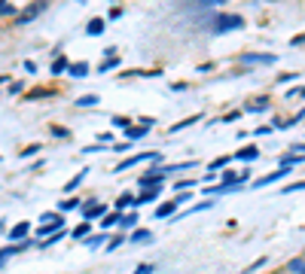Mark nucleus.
I'll use <instances>...</instances> for the list:
<instances>
[{"mask_svg":"<svg viewBox=\"0 0 305 274\" xmlns=\"http://www.w3.org/2000/svg\"><path fill=\"white\" fill-rule=\"evenodd\" d=\"M256 155H259V149H256V146H244V149H238V152H235V159H238V162H253Z\"/></svg>","mask_w":305,"mask_h":274,"instance_id":"4468645a","label":"nucleus"},{"mask_svg":"<svg viewBox=\"0 0 305 274\" xmlns=\"http://www.w3.org/2000/svg\"><path fill=\"white\" fill-rule=\"evenodd\" d=\"M13 13H16V7L4 0V4H0V16H13Z\"/></svg>","mask_w":305,"mask_h":274,"instance_id":"4c0bfd02","label":"nucleus"},{"mask_svg":"<svg viewBox=\"0 0 305 274\" xmlns=\"http://www.w3.org/2000/svg\"><path fill=\"white\" fill-rule=\"evenodd\" d=\"M40 152V143H31L28 149H22V159H31V155H37Z\"/></svg>","mask_w":305,"mask_h":274,"instance_id":"72a5a7b5","label":"nucleus"},{"mask_svg":"<svg viewBox=\"0 0 305 274\" xmlns=\"http://www.w3.org/2000/svg\"><path fill=\"white\" fill-rule=\"evenodd\" d=\"M152 271H156V265H149V262H146V265H140L134 274H152Z\"/></svg>","mask_w":305,"mask_h":274,"instance_id":"ea45409f","label":"nucleus"},{"mask_svg":"<svg viewBox=\"0 0 305 274\" xmlns=\"http://www.w3.org/2000/svg\"><path fill=\"white\" fill-rule=\"evenodd\" d=\"M98 216L104 219V216H107V207H104L101 201H95V198H89V201L83 204V219H86V222H95Z\"/></svg>","mask_w":305,"mask_h":274,"instance_id":"20e7f679","label":"nucleus"},{"mask_svg":"<svg viewBox=\"0 0 305 274\" xmlns=\"http://www.w3.org/2000/svg\"><path fill=\"white\" fill-rule=\"evenodd\" d=\"M101 241H107L104 234H89V238H86V247H98Z\"/></svg>","mask_w":305,"mask_h":274,"instance_id":"f704fd0d","label":"nucleus"},{"mask_svg":"<svg viewBox=\"0 0 305 274\" xmlns=\"http://www.w3.org/2000/svg\"><path fill=\"white\" fill-rule=\"evenodd\" d=\"M46 7H49V0H34V4H31L28 10H22V16H19V25H28V22H34V19L40 16Z\"/></svg>","mask_w":305,"mask_h":274,"instance_id":"39448f33","label":"nucleus"},{"mask_svg":"<svg viewBox=\"0 0 305 274\" xmlns=\"http://www.w3.org/2000/svg\"><path fill=\"white\" fill-rule=\"evenodd\" d=\"M52 134H55V137H70V131H67V128H52Z\"/></svg>","mask_w":305,"mask_h":274,"instance_id":"37998d69","label":"nucleus"},{"mask_svg":"<svg viewBox=\"0 0 305 274\" xmlns=\"http://www.w3.org/2000/svg\"><path fill=\"white\" fill-rule=\"evenodd\" d=\"M244 28V19L241 16H229V13H220L211 19V34H229V31H241Z\"/></svg>","mask_w":305,"mask_h":274,"instance_id":"f257e3e1","label":"nucleus"},{"mask_svg":"<svg viewBox=\"0 0 305 274\" xmlns=\"http://www.w3.org/2000/svg\"><path fill=\"white\" fill-rule=\"evenodd\" d=\"M67 70H70V64H67L64 55H58V58L52 61V67H49V73H55V76H58V73H67Z\"/></svg>","mask_w":305,"mask_h":274,"instance_id":"a211bd4d","label":"nucleus"},{"mask_svg":"<svg viewBox=\"0 0 305 274\" xmlns=\"http://www.w3.org/2000/svg\"><path fill=\"white\" fill-rule=\"evenodd\" d=\"M293 168H278V171H272V174H265V177H259V180H253V189H262V186H269V183H278V180H284L287 174H290Z\"/></svg>","mask_w":305,"mask_h":274,"instance_id":"0eeeda50","label":"nucleus"},{"mask_svg":"<svg viewBox=\"0 0 305 274\" xmlns=\"http://www.w3.org/2000/svg\"><path fill=\"white\" fill-rule=\"evenodd\" d=\"M128 241H131V244H149V241H152V231H149V228H134V231L128 234Z\"/></svg>","mask_w":305,"mask_h":274,"instance_id":"9d476101","label":"nucleus"},{"mask_svg":"<svg viewBox=\"0 0 305 274\" xmlns=\"http://www.w3.org/2000/svg\"><path fill=\"white\" fill-rule=\"evenodd\" d=\"M281 165H284V168H296V165H302V155L290 149L287 155H281Z\"/></svg>","mask_w":305,"mask_h":274,"instance_id":"dca6fc26","label":"nucleus"},{"mask_svg":"<svg viewBox=\"0 0 305 274\" xmlns=\"http://www.w3.org/2000/svg\"><path fill=\"white\" fill-rule=\"evenodd\" d=\"M229 162H232V155H223V159H214V162L208 165V171H211V174H217V171H220V168H226Z\"/></svg>","mask_w":305,"mask_h":274,"instance_id":"4be33fe9","label":"nucleus"},{"mask_svg":"<svg viewBox=\"0 0 305 274\" xmlns=\"http://www.w3.org/2000/svg\"><path fill=\"white\" fill-rule=\"evenodd\" d=\"M290 46H305V34H299V37H293V40H290Z\"/></svg>","mask_w":305,"mask_h":274,"instance_id":"79ce46f5","label":"nucleus"},{"mask_svg":"<svg viewBox=\"0 0 305 274\" xmlns=\"http://www.w3.org/2000/svg\"><path fill=\"white\" fill-rule=\"evenodd\" d=\"M22 92V83H10V95H19Z\"/></svg>","mask_w":305,"mask_h":274,"instance_id":"a18cd8bd","label":"nucleus"},{"mask_svg":"<svg viewBox=\"0 0 305 274\" xmlns=\"http://www.w3.org/2000/svg\"><path fill=\"white\" fill-rule=\"evenodd\" d=\"M73 238H89V222L76 225V228H73Z\"/></svg>","mask_w":305,"mask_h":274,"instance_id":"2f4dec72","label":"nucleus"},{"mask_svg":"<svg viewBox=\"0 0 305 274\" xmlns=\"http://www.w3.org/2000/svg\"><path fill=\"white\" fill-rule=\"evenodd\" d=\"M70 76H76V80H83V76H89V64L86 61H76V64H70V70H67Z\"/></svg>","mask_w":305,"mask_h":274,"instance_id":"2eb2a0df","label":"nucleus"},{"mask_svg":"<svg viewBox=\"0 0 305 274\" xmlns=\"http://www.w3.org/2000/svg\"><path fill=\"white\" fill-rule=\"evenodd\" d=\"M116 64H119L116 58H107V61H104V64L98 67V73H107V70H113V67H116Z\"/></svg>","mask_w":305,"mask_h":274,"instance_id":"c9c22d12","label":"nucleus"},{"mask_svg":"<svg viewBox=\"0 0 305 274\" xmlns=\"http://www.w3.org/2000/svg\"><path fill=\"white\" fill-rule=\"evenodd\" d=\"M293 152H299V155H302V152H305V143H293Z\"/></svg>","mask_w":305,"mask_h":274,"instance_id":"de8ad7c7","label":"nucleus"},{"mask_svg":"<svg viewBox=\"0 0 305 274\" xmlns=\"http://www.w3.org/2000/svg\"><path fill=\"white\" fill-rule=\"evenodd\" d=\"M299 189H305V180H299V183H290V186H284V189H281V195H290V192H299Z\"/></svg>","mask_w":305,"mask_h":274,"instance_id":"7c9ffc66","label":"nucleus"},{"mask_svg":"<svg viewBox=\"0 0 305 274\" xmlns=\"http://www.w3.org/2000/svg\"><path fill=\"white\" fill-rule=\"evenodd\" d=\"M98 104V95H83V98H76V107H95Z\"/></svg>","mask_w":305,"mask_h":274,"instance_id":"bb28decb","label":"nucleus"},{"mask_svg":"<svg viewBox=\"0 0 305 274\" xmlns=\"http://www.w3.org/2000/svg\"><path fill=\"white\" fill-rule=\"evenodd\" d=\"M137 204V195H119V201H116V210L122 213V210H128V207H134Z\"/></svg>","mask_w":305,"mask_h":274,"instance_id":"f3484780","label":"nucleus"},{"mask_svg":"<svg viewBox=\"0 0 305 274\" xmlns=\"http://www.w3.org/2000/svg\"><path fill=\"white\" fill-rule=\"evenodd\" d=\"M165 177H168V174H165V168H149V171H146L137 183H140V189H143V186H162V183H165Z\"/></svg>","mask_w":305,"mask_h":274,"instance_id":"423d86ee","label":"nucleus"},{"mask_svg":"<svg viewBox=\"0 0 305 274\" xmlns=\"http://www.w3.org/2000/svg\"><path fill=\"white\" fill-rule=\"evenodd\" d=\"M76 207H80V201H76V198H64L58 204V210H76Z\"/></svg>","mask_w":305,"mask_h":274,"instance_id":"c756f323","label":"nucleus"},{"mask_svg":"<svg viewBox=\"0 0 305 274\" xmlns=\"http://www.w3.org/2000/svg\"><path fill=\"white\" fill-rule=\"evenodd\" d=\"M196 70H199V73H211V70H214V64H199Z\"/></svg>","mask_w":305,"mask_h":274,"instance_id":"c03bdc74","label":"nucleus"},{"mask_svg":"<svg viewBox=\"0 0 305 274\" xmlns=\"http://www.w3.org/2000/svg\"><path fill=\"white\" fill-rule=\"evenodd\" d=\"M262 265H265V259H256L250 268H244V274H250V271H256V268H262Z\"/></svg>","mask_w":305,"mask_h":274,"instance_id":"a19ab883","label":"nucleus"},{"mask_svg":"<svg viewBox=\"0 0 305 274\" xmlns=\"http://www.w3.org/2000/svg\"><path fill=\"white\" fill-rule=\"evenodd\" d=\"M134 225H137V213H134V210H128V213L119 216V231H128V228H134Z\"/></svg>","mask_w":305,"mask_h":274,"instance_id":"ddd939ff","label":"nucleus"},{"mask_svg":"<svg viewBox=\"0 0 305 274\" xmlns=\"http://www.w3.org/2000/svg\"><path fill=\"white\" fill-rule=\"evenodd\" d=\"M86 174H89V171H86V168H83V171H80V174H76V177H73V180H70V183H67V186H64V192H73V189H76V186H80V183H83V180H86Z\"/></svg>","mask_w":305,"mask_h":274,"instance_id":"393cba45","label":"nucleus"},{"mask_svg":"<svg viewBox=\"0 0 305 274\" xmlns=\"http://www.w3.org/2000/svg\"><path fill=\"white\" fill-rule=\"evenodd\" d=\"M152 125H156V119H143L140 125H131V128L125 131V137H128V140H140V137H146V131H149Z\"/></svg>","mask_w":305,"mask_h":274,"instance_id":"6e6552de","label":"nucleus"},{"mask_svg":"<svg viewBox=\"0 0 305 274\" xmlns=\"http://www.w3.org/2000/svg\"><path fill=\"white\" fill-rule=\"evenodd\" d=\"M174 213H177V201H162V204L156 207V216H159V219H168V216L174 219Z\"/></svg>","mask_w":305,"mask_h":274,"instance_id":"9b49d317","label":"nucleus"},{"mask_svg":"<svg viewBox=\"0 0 305 274\" xmlns=\"http://www.w3.org/2000/svg\"><path fill=\"white\" fill-rule=\"evenodd\" d=\"M253 134H256V137H265V134H272V125H259Z\"/></svg>","mask_w":305,"mask_h":274,"instance_id":"58836bf2","label":"nucleus"},{"mask_svg":"<svg viewBox=\"0 0 305 274\" xmlns=\"http://www.w3.org/2000/svg\"><path fill=\"white\" fill-rule=\"evenodd\" d=\"M287 268H290L293 274H305V259H293V262H290Z\"/></svg>","mask_w":305,"mask_h":274,"instance_id":"c85d7f7f","label":"nucleus"},{"mask_svg":"<svg viewBox=\"0 0 305 274\" xmlns=\"http://www.w3.org/2000/svg\"><path fill=\"white\" fill-rule=\"evenodd\" d=\"M122 241H128V238H125V231H119V234H116V238H113V241L107 244V250H116V247H119Z\"/></svg>","mask_w":305,"mask_h":274,"instance_id":"473e14b6","label":"nucleus"},{"mask_svg":"<svg viewBox=\"0 0 305 274\" xmlns=\"http://www.w3.org/2000/svg\"><path fill=\"white\" fill-rule=\"evenodd\" d=\"M61 238H64V228H58V231H52V234H49V238H46V241H40V247L46 250V247H52V244H58Z\"/></svg>","mask_w":305,"mask_h":274,"instance_id":"5701e85b","label":"nucleus"},{"mask_svg":"<svg viewBox=\"0 0 305 274\" xmlns=\"http://www.w3.org/2000/svg\"><path fill=\"white\" fill-rule=\"evenodd\" d=\"M140 162H162V152H137V155H131V159H122L116 168H113V174H122V171H128V168H134V165H140Z\"/></svg>","mask_w":305,"mask_h":274,"instance_id":"f03ea898","label":"nucleus"},{"mask_svg":"<svg viewBox=\"0 0 305 274\" xmlns=\"http://www.w3.org/2000/svg\"><path fill=\"white\" fill-rule=\"evenodd\" d=\"M265 107H269V95H265V98H259V101H250V104H244V110H247V113H262Z\"/></svg>","mask_w":305,"mask_h":274,"instance_id":"6ab92c4d","label":"nucleus"},{"mask_svg":"<svg viewBox=\"0 0 305 274\" xmlns=\"http://www.w3.org/2000/svg\"><path fill=\"white\" fill-rule=\"evenodd\" d=\"M196 7H223V0H193Z\"/></svg>","mask_w":305,"mask_h":274,"instance_id":"e433bc0d","label":"nucleus"},{"mask_svg":"<svg viewBox=\"0 0 305 274\" xmlns=\"http://www.w3.org/2000/svg\"><path fill=\"white\" fill-rule=\"evenodd\" d=\"M110 122H113V128H122V131H128V128H131V119H128V116H113Z\"/></svg>","mask_w":305,"mask_h":274,"instance_id":"b1692460","label":"nucleus"},{"mask_svg":"<svg viewBox=\"0 0 305 274\" xmlns=\"http://www.w3.org/2000/svg\"><path fill=\"white\" fill-rule=\"evenodd\" d=\"M202 119V116H189V119H180L177 125H171V134H177V131H183V128H189V125H196Z\"/></svg>","mask_w":305,"mask_h":274,"instance_id":"412c9836","label":"nucleus"},{"mask_svg":"<svg viewBox=\"0 0 305 274\" xmlns=\"http://www.w3.org/2000/svg\"><path fill=\"white\" fill-rule=\"evenodd\" d=\"M28 231H31V225H28V222H19V225L10 228L7 238H10V241H22V238H28Z\"/></svg>","mask_w":305,"mask_h":274,"instance_id":"f8f14e48","label":"nucleus"},{"mask_svg":"<svg viewBox=\"0 0 305 274\" xmlns=\"http://www.w3.org/2000/svg\"><path fill=\"white\" fill-rule=\"evenodd\" d=\"M159 192H162V186H143V192L137 195V204H152L159 198Z\"/></svg>","mask_w":305,"mask_h":274,"instance_id":"1a4fd4ad","label":"nucleus"},{"mask_svg":"<svg viewBox=\"0 0 305 274\" xmlns=\"http://www.w3.org/2000/svg\"><path fill=\"white\" fill-rule=\"evenodd\" d=\"M119 216H122L119 210H116V213H107V216L101 219V228H110V225H116V222H119Z\"/></svg>","mask_w":305,"mask_h":274,"instance_id":"a878e982","label":"nucleus"},{"mask_svg":"<svg viewBox=\"0 0 305 274\" xmlns=\"http://www.w3.org/2000/svg\"><path fill=\"white\" fill-rule=\"evenodd\" d=\"M4 265H7V262H0V268H4Z\"/></svg>","mask_w":305,"mask_h":274,"instance_id":"09e8293b","label":"nucleus"},{"mask_svg":"<svg viewBox=\"0 0 305 274\" xmlns=\"http://www.w3.org/2000/svg\"><path fill=\"white\" fill-rule=\"evenodd\" d=\"M49 95H55V92H52V89H34V92H28L31 101H37V98H49Z\"/></svg>","mask_w":305,"mask_h":274,"instance_id":"cd10ccee","label":"nucleus"},{"mask_svg":"<svg viewBox=\"0 0 305 274\" xmlns=\"http://www.w3.org/2000/svg\"><path fill=\"white\" fill-rule=\"evenodd\" d=\"M101 149H104V146H101V143H98V146H86V149H83V152H86V155H92V152H101Z\"/></svg>","mask_w":305,"mask_h":274,"instance_id":"49530a36","label":"nucleus"},{"mask_svg":"<svg viewBox=\"0 0 305 274\" xmlns=\"http://www.w3.org/2000/svg\"><path fill=\"white\" fill-rule=\"evenodd\" d=\"M278 58L272 55V52H244L241 55V64L244 67H256V64H265V67H272Z\"/></svg>","mask_w":305,"mask_h":274,"instance_id":"7ed1b4c3","label":"nucleus"},{"mask_svg":"<svg viewBox=\"0 0 305 274\" xmlns=\"http://www.w3.org/2000/svg\"><path fill=\"white\" fill-rule=\"evenodd\" d=\"M86 34H89V37H98V34H104V19H92V22L86 25Z\"/></svg>","mask_w":305,"mask_h":274,"instance_id":"aec40b11","label":"nucleus"}]
</instances>
